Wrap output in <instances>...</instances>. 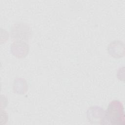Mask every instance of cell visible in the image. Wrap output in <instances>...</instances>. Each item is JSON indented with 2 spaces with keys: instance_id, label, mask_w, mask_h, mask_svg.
I'll use <instances>...</instances> for the list:
<instances>
[{
  "instance_id": "1",
  "label": "cell",
  "mask_w": 125,
  "mask_h": 125,
  "mask_svg": "<svg viewBox=\"0 0 125 125\" xmlns=\"http://www.w3.org/2000/svg\"><path fill=\"white\" fill-rule=\"evenodd\" d=\"M104 125H125V116L123 104L119 101H111L105 111Z\"/></svg>"
},
{
  "instance_id": "2",
  "label": "cell",
  "mask_w": 125,
  "mask_h": 125,
  "mask_svg": "<svg viewBox=\"0 0 125 125\" xmlns=\"http://www.w3.org/2000/svg\"><path fill=\"white\" fill-rule=\"evenodd\" d=\"M87 117L89 122L93 124L104 125L105 111L98 106L89 108L87 112Z\"/></svg>"
},
{
  "instance_id": "3",
  "label": "cell",
  "mask_w": 125,
  "mask_h": 125,
  "mask_svg": "<svg viewBox=\"0 0 125 125\" xmlns=\"http://www.w3.org/2000/svg\"><path fill=\"white\" fill-rule=\"evenodd\" d=\"M11 34L13 37L20 40H27L30 35V30L26 24L18 23L11 29Z\"/></svg>"
},
{
  "instance_id": "4",
  "label": "cell",
  "mask_w": 125,
  "mask_h": 125,
  "mask_svg": "<svg viewBox=\"0 0 125 125\" xmlns=\"http://www.w3.org/2000/svg\"><path fill=\"white\" fill-rule=\"evenodd\" d=\"M107 50L108 53L115 58H121L125 54L124 43L120 41H114L108 45Z\"/></svg>"
},
{
  "instance_id": "5",
  "label": "cell",
  "mask_w": 125,
  "mask_h": 125,
  "mask_svg": "<svg viewBox=\"0 0 125 125\" xmlns=\"http://www.w3.org/2000/svg\"><path fill=\"white\" fill-rule=\"evenodd\" d=\"M11 50L12 53L16 57H23L28 53L29 47L28 44L21 41H17L11 45Z\"/></svg>"
}]
</instances>
